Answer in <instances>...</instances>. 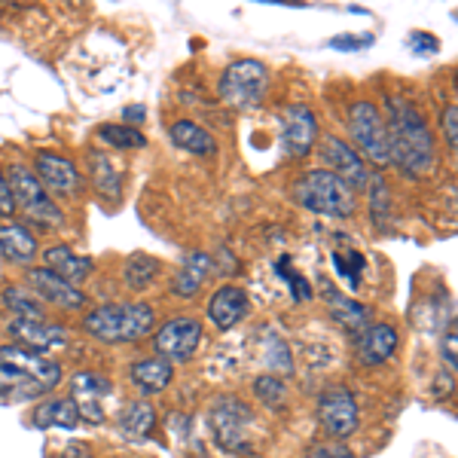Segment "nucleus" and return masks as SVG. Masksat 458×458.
I'll return each mask as SVG.
<instances>
[{
    "label": "nucleus",
    "mask_w": 458,
    "mask_h": 458,
    "mask_svg": "<svg viewBox=\"0 0 458 458\" xmlns=\"http://www.w3.org/2000/svg\"><path fill=\"white\" fill-rule=\"evenodd\" d=\"M388 162L406 177H425L434 168V135L425 116L410 101H388Z\"/></svg>",
    "instance_id": "1"
},
{
    "label": "nucleus",
    "mask_w": 458,
    "mask_h": 458,
    "mask_svg": "<svg viewBox=\"0 0 458 458\" xmlns=\"http://www.w3.org/2000/svg\"><path fill=\"white\" fill-rule=\"evenodd\" d=\"M62 382V364L21 345H0V401L19 403L49 394Z\"/></svg>",
    "instance_id": "2"
},
{
    "label": "nucleus",
    "mask_w": 458,
    "mask_h": 458,
    "mask_svg": "<svg viewBox=\"0 0 458 458\" xmlns=\"http://www.w3.org/2000/svg\"><path fill=\"white\" fill-rule=\"evenodd\" d=\"M153 309L147 302H110L83 318V330L101 343H138L153 330Z\"/></svg>",
    "instance_id": "3"
},
{
    "label": "nucleus",
    "mask_w": 458,
    "mask_h": 458,
    "mask_svg": "<svg viewBox=\"0 0 458 458\" xmlns=\"http://www.w3.org/2000/svg\"><path fill=\"white\" fill-rule=\"evenodd\" d=\"M293 202L312 214H324V217H352L358 208L354 190L345 187L327 168H312L302 174L293 183Z\"/></svg>",
    "instance_id": "4"
},
{
    "label": "nucleus",
    "mask_w": 458,
    "mask_h": 458,
    "mask_svg": "<svg viewBox=\"0 0 458 458\" xmlns=\"http://www.w3.org/2000/svg\"><path fill=\"white\" fill-rule=\"evenodd\" d=\"M208 425L214 434V443H217L224 453L233 455H250L254 453V412L245 401L226 394L217 397L208 412Z\"/></svg>",
    "instance_id": "5"
},
{
    "label": "nucleus",
    "mask_w": 458,
    "mask_h": 458,
    "mask_svg": "<svg viewBox=\"0 0 458 458\" xmlns=\"http://www.w3.org/2000/svg\"><path fill=\"white\" fill-rule=\"evenodd\" d=\"M269 92V68L257 58H239L220 73L217 95L233 110H254Z\"/></svg>",
    "instance_id": "6"
},
{
    "label": "nucleus",
    "mask_w": 458,
    "mask_h": 458,
    "mask_svg": "<svg viewBox=\"0 0 458 458\" xmlns=\"http://www.w3.org/2000/svg\"><path fill=\"white\" fill-rule=\"evenodd\" d=\"M349 131L358 144V157L373 165H388V129L386 116L373 101H354L349 107Z\"/></svg>",
    "instance_id": "7"
},
{
    "label": "nucleus",
    "mask_w": 458,
    "mask_h": 458,
    "mask_svg": "<svg viewBox=\"0 0 458 458\" xmlns=\"http://www.w3.org/2000/svg\"><path fill=\"white\" fill-rule=\"evenodd\" d=\"M10 190H13V199H16V208L25 211V217L31 224H40V226H64V214L62 208H55V202L49 199L47 190L40 187V181L34 177L31 168L25 165H13L10 172Z\"/></svg>",
    "instance_id": "8"
},
{
    "label": "nucleus",
    "mask_w": 458,
    "mask_h": 458,
    "mask_svg": "<svg viewBox=\"0 0 458 458\" xmlns=\"http://www.w3.org/2000/svg\"><path fill=\"white\" fill-rule=\"evenodd\" d=\"M318 422L330 437H352L360 425V410L352 391L343 386L321 391V397H318Z\"/></svg>",
    "instance_id": "9"
},
{
    "label": "nucleus",
    "mask_w": 458,
    "mask_h": 458,
    "mask_svg": "<svg viewBox=\"0 0 458 458\" xmlns=\"http://www.w3.org/2000/svg\"><path fill=\"white\" fill-rule=\"evenodd\" d=\"M202 343V321L190 315L172 318L159 327L157 339H153V349H157V358L162 360H190Z\"/></svg>",
    "instance_id": "10"
},
{
    "label": "nucleus",
    "mask_w": 458,
    "mask_h": 458,
    "mask_svg": "<svg viewBox=\"0 0 458 458\" xmlns=\"http://www.w3.org/2000/svg\"><path fill=\"white\" fill-rule=\"evenodd\" d=\"M318 153H321L324 168H327L330 174H336L349 190L367 187V181H370L367 162L358 157L354 147H349V141H343V138H336V135H324L321 150Z\"/></svg>",
    "instance_id": "11"
},
{
    "label": "nucleus",
    "mask_w": 458,
    "mask_h": 458,
    "mask_svg": "<svg viewBox=\"0 0 458 458\" xmlns=\"http://www.w3.org/2000/svg\"><path fill=\"white\" fill-rule=\"evenodd\" d=\"M34 177L40 181V187L47 190L49 199L62 196V199H73L83 187V177H80L77 165L71 159L58 157V153L40 150L34 159Z\"/></svg>",
    "instance_id": "12"
},
{
    "label": "nucleus",
    "mask_w": 458,
    "mask_h": 458,
    "mask_svg": "<svg viewBox=\"0 0 458 458\" xmlns=\"http://www.w3.org/2000/svg\"><path fill=\"white\" fill-rule=\"evenodd\" d=\"M318 141V116L309 105H287L282 110V147L287 157L302 159Z\"/></svg>",
    "instance_id": "13"
},
{
    "label": "nucleus",
    "mask_w": 458,
    "mask_h": 458,
    "mask_svg": "<svg viewBox=\"0 0 458 458\" xmlns=\"http://www.w3.org/2000/svg\"><path fill=\"white\" fill-rule=\"evenodd\" d=\"M10 336L16 339V345L37 354H47L68 345V330L62 324L47 321V318H13Z\"/></svg>",
    "instance_id": "14"
},
{
    "label": "nucleus",
    "mask_w": 458,
    "mask_h": 458,
    "mask_svg": "<svg viewBox=\"0 0 458 458\" xmlns=\"http://www.w3.org/2000/svg\"><path fill=\"white\" fill-rule=\"evenodd\" d=\"M28 287H31V293L37 300L64 309V312H77V309L86 306V293L80 291V287L68 284L64 278H58L55 272H49L47 266L28 269Z\"/></svg>",
    "instance_id": "15"
},
{
    "label": "nucleus",
    "mask_w": 458,
    "mask_h": 458,
    "mask_svg": "<svg viewBox=\"0 0 458 458\" xmlns=\"http://www.w3.org/2000/svg\"><path fill=\"white\" fill-rule=\"evenodd\" d=\"M110 391H114V382L105 379V376H98V373H77L73 376V397L71 401L77 403L80 419H86V422H92V425L105 422L101 401L110 397Z\"/></svg>",
    "instance_id": "16"
},
{
    "label": "nucleus",
    "mask_w": 458,
    "mask_h": 458,
    "mask_svg": "<svg viewBox=\"0 0 458 458\" xmlns=\"http://www.w3.org/2000/svg\"><path fill=\"white\" fill-rule=\"evenodd\" d=\"M43 260H47L49 272H55L58 278H64V282L73 284V287H77L80 282H86V278L92 276V269H95L92 257L77 254V250L68 248V245L47 248V250H43Z\"/></svg>",
    "instance_id": "17"
},
{
    "label": "nucleus",
    "mask_w": 458,
    "mask_h": 458,
    "mask_svg": "<svg viewBox=\"0 0 458 458\" xmlns=\"http://www.w3.org/2000/svg\"><path fill=\"white\" fill-rule=\"evenodd\" d=\"M248 315V293L242 287H220L208 300V321L217 324L220 330H233L242 318Z\"/></svg>",
    "instance_id": "18"
},
{
    "label": "nucleus",
    "mask_w": 458,
    "mask_h": 458,
    "mask_svg": "<svg viewBox=\"0 0 458 458\" xmlns=\"http://www.w3.org/2000/svg\"><path fill=\"white\" fill-rule=\"evenodd\" d=\"M394 352H397V330L388 327V324H373L358 339V358L364 367L386 364Z\"/></svg>",
    "instance_id": "19"
},
{
    "label": "nucleus",
    "mask_w": 458,
    "mask_h": 458,
    "mask_svg": "<svg viewBox=\"0 0 458 458\" xmlns=\"http://www.w3.org/2000/svg\"><path fill=\"white\" fill-rule=\"evenodd\" d=\"M211 272H214V257L202 254V250H190L181 272L174 276V293L181 300H193L202 291V284L208 282Z\"/></svg>",
    "instance_id": "20"
},
{
    "label": "nucleus",
    "mask_w": 458,
    "mask_h": 458,
    "mask_svg": "<svg viewBox=\"0 0 458 458\" xmlns=\"http://www.w3.org/2000/svg\"><path fill=\"white\" fill-rule=\"evenodd\" d=\"M327 306H330V318H334L345 334L358 336L370 327V309L360 306L358 300L343 297V293H336V291H327Z\"/></svg>",
    "instance_id": "21"
},
{
    "label": "nucleus",
    "mask_w": 458,
    "mask_h": 458,
    "mask_svg": "<svg viewBox=\"0 0 458 458\" xmlns=\"http://www.w3.org/2000/svg\"><path fill=\"white\" fill-rule=\"evenodd\" d=\"M168 135H172V141L181 147V150L193 153V157H214V153H217V138H214L208 129H202L199 123H193V120L172 123Z\"/></svg>",
    "instance_id": "22"
},
{
    "label": "nucleus",
    "mask_w": 458,
    "mask_h": 458,
    "mask_svg": "<svg viewBox=\"0 0 458 458\" xmlns=\"http://www.w3.org/2000/svg\"><path fill=\"white\" fill-rule=\"evenodd\" d=\"M0 257L13 263H31L37 257V239L28 226L4 224L0 226Z\"/></svg>",
    "instance_id": "23"
},
{
    "label": "nucleus",
    "mask_w": 458,
    "mask_h": 458,
    "mask_svg": "<svg viewBox=\"0 0 458 458\" xmlns=\"http://www.w3.org/2000/svg\"><path fill=\"white\" fill-rule=\"evenodd\" d=\"M129 376H131V382L144 391V394H159V391L168 388L174 370H172V364L162 360V358H141L129 367Z\"/></svg>",
    "instance_id": "24"
},
{
    "label": "nucleus",
    "mask_w": 458,
    "mask_h": 458,
    "mask_svg": "<svg viewBox=\"0 0 458 458\" xmlns=\"http://www.w3.org/2000/svg\"><path fill=\"white\" fill-rule=\"evenodd\" d=\"M80 410L71 397H58V401H47L34 410V428H77Z\"/></svg>",
    "instance_id": "25"
},
{
    "label": "nucleus",
    "mask_w": 458,
    "mask_h": 458,
    "mask_svg": "<svg viewBox=\"0 0 458 458\" xmlns=\"http://www.w3.org/2000/svg\"><path fill=\"white\" fill-rule=\"evenodd\" d=\"M120 428H123L125 437L147 440L153 428H157V410H153L150 403H144V401L129 403L123 410V416H120Z\"/></svg>",
    "instance_id": "26"
},
{
    "label": "nucleus",
    "mask_w": 458,
    "mask_h": 458,
    "mask_svg": "<svg viewBox=\"0 0 458 458\" xmlns=\"http://www.w3.org/2000/svg\"><path fill=\"white\" fill-rule=\"evenodd\" d=\"M89 172H92L95 190L105 199H120L123 196V177L116 174L114 162H110L101 150L89 153Z\"/></svg>",
    "instance_id": "27"
},
{
    "label": "nucleus",
    "mask_w": 458,
    "mask_h": 458,
    "mask_svg": "<svg viewBox=\"0 0 458 458\" xmlns=\"http://www.w3.org/2000/svg\"><path fill=\"white\" fill-rule=\"evenodd\" d=\"M263 360L269 370H276L278 376H291L293 373V358L291 349L276 330H263ZM272 373V376H276Z\"/></svg>",
    "instance_id": "28"
},
{
    "label": "nucleus",
    "mask_w": 458,
    "mask_h": 458,
    "mask_svg": "<svg viewBox=\"0 0 458 458\" xmlns=\"http://www.w3.org/2000/svg\"><path fill=\"white\" fill-rule=\"evenodd\" d=\"M159 276V260H153V257L147 254H131L129 260H125V284L131 287V291H144V287H150L157 282Z\"/></svg>",
    "instance_id": "29"
},
{
    "label": "nucleus",
    "mask_w": 458,
    "mask_h": 458,
    "mask_svg": "<svg viewBox=\"0 0 458 458\" xmlns=\"http://www.w3.org/2000/svg\"><path fill=\"white\" fill-rule=\"evenodd\" d=\"M98 138L110 147H116V150H144L147 147V138L141 131L135 129V125H101L98 129Z\"/></svg>",
    "instance_id": "30"
},
{
    "label": "nucleus",
    "mask_w": 458,
    "mask_h": 458,
    "mask_svg": "<svg viewBox=\"0 0 458 458\" xmlns=\"http://www.w3.org/2000/svg\"><path fill=\"white\" fill-rule=\"evenodd\" d=\"M370 183V217L373 224L379 229H388L391 224V193H388V183L382 174H373Z\"/></svg>",
    "instance_id": "31"
},
{
    "label": "nucleus",
    "mask_w": 458,
    "mask_h": 458,
    "mask_svg": "<svg viewBox=\"0 0 458 458\" xmlns=\"http://www.w3.org/2000/svg\"><path fill=\"white\" fill-rule=\"evenodd\" d=\"M4 306L10 309L13 318H47L43 302L34 293L21 291V287H6L4 291Z\"/></svg>",
    "instance_id": "32"
},
{
    "label": "nucleus",
    "mask_w": 458,
    "mask_h": 458,
    "mask_svg": "<svg viewBox=\"0 0 458 458\" xmlns=\"http://www.w3.org/2000/svg\"><path fill=\"white\" fill-rule=\"evenodd\" d=\"M254 397L269 410H284L287 406V386L278 376H257L254 379Z\"/></svg>",
    "instance_id": "33"
},
{
    "label": "nucleus",
    "mask_w": 458,
    "mask_h": 458,
    "mask_svg": "<svg viewBox=\"0 0 458 458\" xmlns=\"http://www.w3.org/2000/svg\"><path fill=\"white\" fill-rule=\"evenodd\" d=\"M276 272L284 278L287 284H291V293H293V300L297 302H306V300H312V284L306 282V278L300 276V272H293L291 269V257H278V263H276Z\"/></svg>",
    "instance_id": "34"
},
{
    "label": "nucleus",
    "mask_w": 458,
    "mask_h": 458,
    "mask_svg": "<svg viewBox=\"0 0 458 458\" xmlns=\"http://www.w3.org/2000/svg\"><path fill=\"white\" fill-rule=\"evenodd\" d=\"M349 260H352V263H345V260H343V254H339V250L334 254V266L339 269V276H343L345 282H349L352 291H354V287L360 284V272H364V257H360L358 250H349Z\"/></svg>",
    "instance_id": "35"
},
{
    "label": "nucleus",
    "mask_w": 458,
    "mask_h": 458,
    "mask_svg": "<svg viewBox=\"0 0 458 458\" xmlns=\"http://www.w3.org/2000/svg\"><path fill=\"white\" fill-rule=\"evenodd\" d=\"M443 135H446V147L449 150H458V105H449L443 110Z\"/></svg>",
    "instance_id": "36"
},
{
    "label": "nucleus",
    "mask_w": 458,
    "mask_h": 458,
    "mask_svg": "<svg viewBox=\"0 0 458 458\" xmlns=\"http://www.w3.org/2000/svg\"><path fill=\"white\" fill-rule=\"evenodd\" d=\"M455 345H458V336H455V324H449V330L443 334V343H440V354L443 360H446V367L455 373L458 367V358H455Z\"/></svg>",
    "instance_id": "37"
},
{
    "label": "nucleus",
    "mask_w": 458,
    "mask_h": 458,
    "mask_svg": "<svg viewBox=\"0 0 458 458\" xmlns=\"http://www.w3.org/2000/svg\"><path fill=\"white\" fill-rule=\"evenodd\" d=\"M373 43V34H364V37H334L330 47L334 49H349V53H358V49H367Z\"/></svg>",
    "instance_id": "38"
},
{
    "label": "nucleus",
    "mask_w": 458,
    "mask_h": 458,
    "mask_svg": "<svg viewBox=\"0 0 458 458\" xmlns=\"http://www.w3.org/2000/svg\"><path fill=\"white\" fill-rule=\"evenodd\" d=\"M13 214H16V199H13L6 174L0 172V217H13Z\"/></svg>",
    "instance_id": "39"
},
{
    "label": "nucleus",
    "mask_w": 458,
    "mask_h": 458,
    "mask_svg": "<svg viewBox=\"0 0 458 458\" xmlns=\"http://www.w3.org/2000/svg\"><path fill=\"white\" fill-rule=\"evenodd\" d=\"M410 47L416 49V55H422V49H428L425 55H434L440 49V43H437V37H431V34H412Z\"/></svg>",
    "instance_id": "40"
},
{
    "label": "nucleus",
    "mask_w": 458,
    "mask_h": 458,
    "mask_svg": "<svg viewBox=\"0 0 458 458\" xmlns=\"http://www.w3.org/2000/svg\"><path fill=\"white\" fill-rule=\"evenodd\" d=\"M312 458H354V453L343 443H330V446H318Z\"/></svg>",
    "instance_id": "41"
},
{
    "label": "nucleus",
    "mask_w": 458,
    "mask_h": 458,
    "mask_svg": "<svg viewBox=\"0 0 458 458\" xmlns=\"http://www.w3.org/2000/svg\"><path fill=\"white\" fill-rule=\"evenodd\" d=\"M123 116H125V123H129V125H135V129H138V125L144 123V116H147V107H144V105L125 107V110H123Z\"/></svg>",
    "instance_id": "42"
},
{
    "label": "nucleus",
    "mask_w": 458,
    "mask_h": 458,
    "mask_svg": "<svg viewBox=\"0 0 458 458\" xmlns=\"http://www.w3.org/2000/svg\"><path fill=\"white\" fill-rule=\"evenodd\" d=\"M58 458H92V449H89L86 443H71V446L64 449Z\"/></svg>",
    "instance_id": "43"
}]
</instances>
